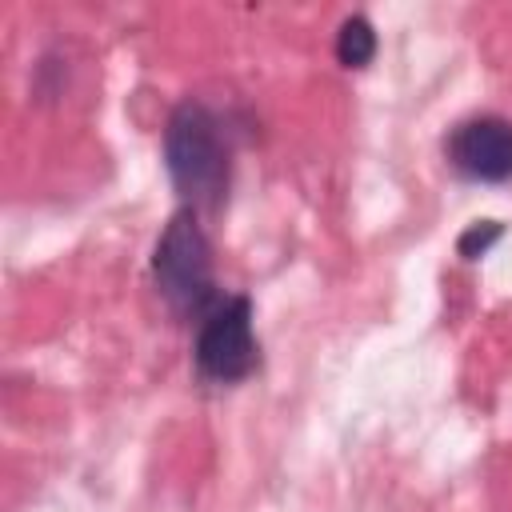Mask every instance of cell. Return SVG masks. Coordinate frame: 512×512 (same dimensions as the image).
<instances>
[{
    "instance_id": "obj_2",
    "label": "cell",
    "mask_w": 512,
    "mask_h": 512,
    "mask_svg": "<svg viewBox=\"0 0 512 512\" xmlns=\"http://www.w3.org/2000/svg\"><path fill=\"white\" fill-rule=\"evenodd\" d=\"M156 284L176 312H200L212 296V252L192 212H176L152 256Z\"/></svg>"
},
{
    "instance_id": "obj_3",
    "label": "cell",
    "mask_w": 512,
    "mask_h": 512,
    "mask_svg": "<svg viewBox=\"0 0 512 512\" xmlns=\"http://www.w3.org/2000/svg\"><path fill=\"white\" fill-rule=\"evenodd\" d=\"M196 368L208 380H240L256 368V340H252V304L244 296L224 300L212 308L196 336Z\"/></svg>"
},
{
    "instance_id": "obj_6",
    "label": "cell",
    "mask_w": 512,
    "mask_h": 512,
    "mask_svg": "<svg viewBox=\"0 0 512 512\" xmlns=\"http://www.w3.org/2000/svg\"><path fill=\"white\" fill-rule=\"evenodd\" d=\"M504 236V224H496V220H484V224H472L464 236H460V256H468V260H476V256H484L496 240Z\"/></svg>"
},
{
    "instance_id": "obj_4",
    "label": "cell",
    "mask_w": 512,
    "mask_h": 512,
    "mask_svg": "<svg viewBox=\"0 0 512 512\" xmlns=\"http://www.w3.org/2000/svg\"><path fill=\"white\" fill-rule=\"evenodd\" d=\"M452 164L472 180H508L512 176V124L500 116L468 120L452 132Z\"/></svg>"
},
{
    "instance_id": "obj_1",
    "label": "cell",
    "mask_w": 512,
    "mask_h": 512,
    "mask_svg": "<svg viewBox=\"0 0 512 512\" xmlns=\"http://www.w3.org/2000/svg\"><path fill=\"white\" fill-rule=\"evenodd\" d=\"M164 160L168 176L180 188V196L196 204H216L228 180V152L220 140V128L204 104L184 100L164 132Z\"/></svg>"
},
{
    "instance_id": "obj_5",
    "label": "cell",
    "mask_w": 512,
    "mask_h": 512,
    "mask_svg": "<svg viewBox=\"0 0 512 512\" xmlns=\"http://www.w3.org/2000/svg\"><path fill=\"white\" fill-rule=\"evenodd\" d=\"M376 56V32L364 16H348L336 32V60L344 68H364Z\"/></svg>"
}]
</instances>
